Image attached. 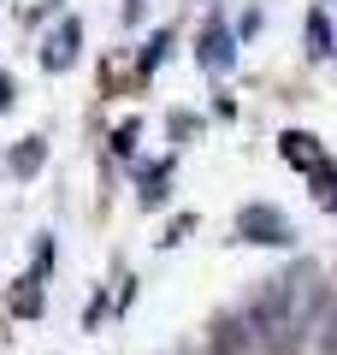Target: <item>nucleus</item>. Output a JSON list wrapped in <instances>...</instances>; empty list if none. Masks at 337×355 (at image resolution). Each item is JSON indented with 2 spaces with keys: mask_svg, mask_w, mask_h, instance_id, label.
<instances>
[{
  "mask_svg": "<svg viewBox=\"0 0 337 355\" xmlns=\"http://www.w3.org/2000/svg\"><path fill=\"white\" fill-rule=\"evenodd\" d=\"M237 237L243 243H266V249H284L296 231H290V219L278 214V207L254 202V207H243V214H237Z\"/></svg>",
  "mask_w": 337,
  "mask_h": 355,
  "instance_id": "1",
  "label": "nucleus"
},
{
  "mask_svg": "<svg viewBox=\"0 0 337 355\" xmlns=\"http://www.w3.org/2000/svg\"><path fill=\"white\" fill-rule=\"evenodd\" d=\"M196 60H201V71H231L237 65V36L213 18L207 30H201V48H196Z\"/></svg>",
  "mask_w": 337,
  "mask_h": 355,
  "instance_id": "2",
  "label": "nucleus"
},
{
  "mask_svg": "<svg viewBox=\"0 0 337 355\" xmlns=\"http://www.w3.org/2000/svg\"><path fill=\"white\" fill-rule=\"evenodd\" d=\"M278 148H284V160H290V166H302V172H308V178L331 166V160H325V154H320V142L308 137V130H284V137H278Z\"/></svg>",
  "mask_w": 337,
  "mask_h": 355,
  "instance_id": "3",
  "label": "nucleus"
},
{
  "mask_svg": "<svg viewBox=\"0 0 337 355\" xmlns=\"http://www.w3.org/2000/svg\"><path fill=\"white\" fill-rule=\"evenodd\" d=\"M77 42H83V30H77V18H65V24L48 36V48H42V65H48V71L71 65V60H77Z\"/></svg>",
  "mask_w": 337,
  "mask_h": 355,
  "instance_id": "4",
  "label": "nucleus"
},
{
  "mask_svg": "<svg viewBox=\"0 0 337 355\" xmlns=\"http://www.w3.org/2000/svg\"><path fill=\"white\" fill-rule=\"evenodd\" d=\"M42 160H48V148H42V137H30L24 148L12 154V172H24V178H30V172H42Z\"/></svg>",
  "mask_w": 337,
  "mask_h": 355,
  "instance_id": "5",
  "label": "nucleus"
},
{
  "mask_svg": "<svg viewBox=\"0 0 337 355\" xmlns=\"http://www.w3.org/2000/svg\"><path fill=\"white\" fill-rule=\"evenodd\" d=\"M308 42H313V53H325V48H331V24H325L320 12L308 18Z\"/></svg>",
  "mask_w": 337,
  "mask_h": 355,
  "instance_id": "6",
  "label": "nucleus"
},
{
  "mask_svg": "<svg viewBox=\"0 0 337 355\" xmlns=\"http://www.w3.org/2000/svg\"><path fill=\"white\" fill-rule=\"evenodd\" d=\"M166 48H172V36H166V30H160V36L148 42V53H142V65H154V60H166Z\"/></svg>",
  "mask_w": 337,
  "mask_h": 355,
  "instance_id": "7",
  "label": "nucleus"
},
{
  "mask_svg": "<svg viewBox=\"0 0 337 355\" xmlns=\"http://www.w3.org/2000/svg\"><path fill=\"white\" fill-rule=\"evenodd\" d=\"M320 338H325V349L337 355V302H331V314H325V326H320Z\"/></svg>",
  "mask_w": 337,
  "mask_h": 355,
  "instance_id": "8",
  "label": "nucleus"
},
{
  "mask_svg": "<svg viewBox=\"0 0 337 355\" xmlns=\"http://www.w3.org/2000/svg\"><path fill=\"white\" fill-rule=\"evenodd\" d=\"M130 142H137V119H130V125H119V137H112V148H119V154H130Z\"/></svg>",
  "mask_w": 337,
  "mask_h": 355,
  "instance_id": "9",
  "label": "nucleus"
},
{
  "mask_svg": "<svg viewBox=\"0 0 337 355\" xmlns=\"http://www.w3.org/2000/svg\"><path fill=\"white\" fill-rule=\"evenodd\" d=\"M6 101H12V77L0 71V107H6Z\"/></svg>",
  "mask_w": 337,
  "mask_h": 355,
  "instance_id": "10",
  "label": "nucleus"
}]
</instances>
